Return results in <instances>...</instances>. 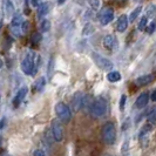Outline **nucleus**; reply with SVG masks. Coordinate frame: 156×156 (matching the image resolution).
<instances>
[{
  "instance_id": "20",
  "label": "nucleus",
  "mask_w": 156,
  "mask_h": 156,
  "mask_svg": "<svg viewBox=\"0 0 156 156\" xmlns=\"http://www.w3.org/2000/svg\"><path fill=\"white\" fill-rule=\"evenodd\" d=\"M141 11H142V7H141V6H139V7H136L133 12L130 13V16H129V18H128L130 23H133V21H135V19H137V16H140Z\"/></svg>"
},
{
  "instance_id": "22",
  "label": "nucleus",
  "mask_w": 156,
  "mask_h": 156,
  "mask_svg": "<svg viewBox=\"0 0 156 156\" xmlns=\"http://www.w3.org/2000/svg\"><path fill=\"white\" fill-rule=\"evenodd\" d=\"M94 31H95V28H94V26L92 23H86V26H85V28H83V35H90V34H93Z\"/></svg>"
},
{
  "instance_id": "16",
  "label": "nucleus",
  "mask_w": 156,
  "mask_h": 156,
  "mask_svg": "<svg viewBox=\"0 0 156 156\" xmlns=\"http://www.w3.org/2000/svg\"><path fill=\"white\" fill-rule=\"evenodd\" d=\"M51 11V4L49 2H44V4H40L38 6V16L39 18H44Z\"/></svg>"
},
{
  "instance_id": "23",
  "label": "nucleus",
  "mask_w": 156,
  "mask_h": 156,
  "mask_svg": "<svg viewBox=\"0 0 156 156\" xmlns=\"http://www.w3.org/2000/svg\"><path fill=\"white\" fill-rule=\"evenodd\" d=\"M40 41H41V34L40 33H33V35L31 38L32 45H38Z\"/></svg>"
},
{
  "instance_id": "37",
  "label": "nucleus",
  "mask_w": 156,
  "mask_h": 156,
  "mask_svg": "<svg viewBox=\"0 0 156 156\" xmlns=\"http://www.w3.org/2000/svg\"><path fill=\"white\" fill-rule=\"evenodd\" d=\"M105 156H110V155H109V154H106V155H105Z\"/></svg>"
},
{
  "instance_id": "2",
  "label": "nucleus",
  "mask_w": 156,
  "mask_h": 156,
  "mask_svg": "<svg viewBox=\"0 0 156 156\" xmlns=\"http://www.w3.org/2000/svg\"><path fill=\"white\" fill-rule=\"evenodd\" d=\"M102 139L106 144L113 146L116 141V128L113 122H107L102 127Z\"/></svg>"
},
{
  "instance_id": "28",
  "label": "nucleus",
  "mask_w": 156,
  "mask_h": 156,
  "mask_svg": "<svg viewBox=\"0 0 156 156\" xmlns=\"http://www.w3.org/2000/svg\"><path fill=\"white\" fill-rule=\"evenodd\" d=\"M126 100H127V96L123 94V95L121 96V100H120V110H121V112H123V110H125Z\"/></svg>"
},
{
  "instance_id": "29",
  "label": "nucleus",
  "mask_w": 156,
  "mask_h": 156,
  "mask_svg": "<svg viewBox=\"0 0 156 156\" xmlns=\"http://www.w3.org/2000/svg\"><path fill=\"white\" fill-rule=\"evenodd\" d=\"M148 121L149 122H156V109H154L153 113H150V114H149Z\"/></svg>"
},
{
  "instance_id": "4",
  "label": "nucleus",
  "mask_w": 156,
  "mask_h": 156,
  "mask_svg": "<svg viewBox=\"0 0 156 156\" xmlns=\"http://www.w3.org/2000/svg\"><path fill=\"white\" fill-rule=\"evenodd\" d=\"M55 113H56V116L59 117V120L65 123H68L72 119V112L69 107L63 102H58L55 105Z\"/></svg>"
},
{
  "instance_id": "5",
  "label": "nucleus",
  "mask_w": 156,
  "mask_h": 156,
  "mask_svg": "<svg viewBox=\"0 0 156 156\" xmlns=\"http://www.w3.org/2000/svg\"><path fill=\"white\" fill-rule=\"evenodd\" d=\"M92 58H93L94 62L96 63V66L102 70H110L113 69V67H114V63L110 61L109 59H107V58H105V56H102L101 54H99V53H92Z\"/></svg>"
},
{
  "instance_id": "3",
  "label": "nucleus",
  "mask_w": 156,
  "mask_h": 156,
  "mask_svg": "<svg viewBox=\"0 0 156 156\" xmlns=\"http://www.w3.org/2000/svg\"><path fill=\"white\" fill-rule=\"evenodd\" d=\"M107 112V102L105 99L102 98H99L96 100H94L92 103H90V107H89V113L90 115L95 119L98 117H101L102 115H105Z\"/></svg>"
},
{
  "instance_id": "25",
  "label": "nucleus",
  "mask_w": 156,
  "mask_h": 156,
  "mask_svg": "<svg viewBox=\"0 0 156 156\" xmlns=\"http://www.w3.org/2000/svg\"><path fill=\"white\" fill-rule=\"evenodd\" d=\"M89 5L93 9H99L101 2H100V0H89Z\"/></svg>"
},
{
  "instance_id": "15",
  "label": "nucleus",
  "mask_w": 156,
  "mask_h": 156,
  "mask_svg": "<svg viewBox=\"0 0 156 156\" xmlns=\"http://www.w3.org/2000/svg\"><path fill=\"white\" fill-rule=\"evenodd\" d=\"M127 27H128V16H126V14H122V16H119V19H117L116 30L120 33H123L127 30Z\"/></svg>"
},
{
  "instance_id": "32",
  "label": "nucleus",
  "mask_w": 156,
  "mask_h": 156,
  "mask_svg": "<svg viewBox=\"0 0 156 156\" xmlns=\"http://www.w3.org/2000/svg\"><path fill=\"white\" fill-rule=\"evenodd\" d=\"M150 100L156 102V90H154V92L151 93V95H150Z\"/></svg>"
},
{
  "instance_id": "17",
  "label": "nucleus",
  "mask_w": 156,
  "mask_h": 156,
  "mask_svg": "<svg viewBox=\"0 0 156 156\" xmlns=\"http://www.w3.org/2000/svg\"><path fill=\"white\" fill-rule=\"evenodd\" d=\"M45 86H46V79L44 78V76H41V78H39L33 83V90H35V92H42Z\"/></svg>"
},
{
  "instance_id": "6",
  "label": "nucleus",
  "mask_w": 156,
  "mask_h": 156,
  "mask_svg": "<svg viewBox=\"0 0 156 156\" xmlns=\"http://www.w3.org/2000/svg\"><path fill=\"white\" fill-rule=\"evenodd\" d=\"M23 19L21 14L16 13V14H14V16H12L11 32H12V34L14 37H16V38H19L21 35V25H23Z\"/></svg>"
},
{
  "instance_id": "34",
  "label": "nucleus",
  "mask_w": 156,
  "mask_h": 156,
  "mask_svg": "<svg viewBox=\"0 0 156 156\" xmlns=\"http://www.w3.org/2000/svg\"><path fill=\"white\" fill-rule=\"evenodd\" d=\"M65 2H66V0H59V1H58L59 5H62V4H65Z\"/></svg>"
},
{
  "instance_id": "33",
  "label": "nucleus",
  "mask_w": 156,
  "mask_h": 156,
  "mask_svg": "<svg viewBox=\"0 0 156 156\" xmlns=\"http://www.w3.org/2000/svg\"><path fill=\"white\" fill-rule=\"evenodd\" d=\"M5 119H1V121H0V129H2L4 128V126H5Z\"/></svg>"
},
{
  "instance_id": "12",
  "label": "nucleus",
  "mask_w": 156,
  "mask_h": 156,
  "mask_svg": "<svg viewBox=\"0 0 156 156\" xmlns=\"http://www.w3.org/2000/svg\"><path fill=\"white\" fill-rule=\"evenodd\" d=\"M2 8H4V14L7 19H11L14 16V6L11 0H4L2 1Z\"/></svg>"
},
{
  "instance_id": "40",
  "label": "nucleus",
  "mask_w": 156,
  "mask_h": 156,
  "mask_svg": "<svg viewBox=\"0 0 156 156\" xmlns=\"http://www.w3.org/2000/svg\"><path fill=\"white\" fill-rule=\"evenodd\" d=\"M5 156H11V155H5Z\"/></svg>"
},
{
  "instance_id": "7",
  "label": "nucleus",
  "mask_w": 156,
  "mask_h": 156,
  "mask_svg": "<svg viewBox=\"0 0 156 156\" xmlns=\"http://www.w3.org/2000/svg\"><path fill=\"white\" fill-rule=\"evenodd\" d=\"M87 101H88V96L85 95L83 93H81V92H78V93L74 94V96H73L72 107H73V109L75 110V112H78L81 107L86 106Z\"/></svg>"
},
{
  "instance_id": "13",
  "label": "nucleus",
  "mask_w": 156,
  "mask_h": 156,
  "mask_svg": "<svg viewBox=\"0 0 156 156\" xmlns=\"http://www.w3.org/2000/svg\"><path fill=\"white\" fill-rule=\"evenodd\" d=\"M149 94L147 92H143V93H141L139 95V98L136 99V101H135V107L136 108H144L147 105H148V101H149Z\"/></svg>"
},
{
  "instance_id": "18",
  "label": "nucleus",
  "mask_w": 156,
  "mask_h": 156,
  "mask_svg": "<svg viewBox=\"0 0 156 156\" xmlns=\"http://www.w3.org/2000/svg\"><path fill=\"white\" fill-rule=\"evenodd\" d=\"M121 74L116 72V70H113V72H109L108 74H107V80L109 81V82H117V81H120L121 80Z\"/></svg>"
},
{
  "instance_id": "10",
  "label": "nucleus",
  "mask_w": 156,
  "mask_h": 156,
  "mask_svg": "<svg viewBox=\"0 0 156 156\" xmlns=\"http://www.w3.org/2000/svg\"><path fill=\"white\" fill-rule=\"evenodd\" d=\"M27 92H28V88L26 86L21 87V88L18 90V93H16V95L14 96V99H13V106H14V108H18V107L21 105V102L25 100V98H26V95H27Z\"/></svg>"
},
{
  "instance_id": "35",
  "label": "nucleus",
  "mask_w": 156,
  "mask_h": 156,
  "mask_svg": "<svg viewBox=\"0 0 156 156\" xmlns=\"http://www.w3.org/2000/svg\"><path fill=\"white\" fill-rule=\"evenodd\" d=\"M1 67H2V60L0 59V68H1Z\"/></svg>"
},
{
  "instance_id": "26",
  "label": "nucleus",
  "mask_w": 156,
  "mask_h": 156,
  "mask_svg": "<svg viewBox=\"0 0 156 156\" xmlns=\"http://www.w3.org/2000/svg\"><path fill=\"white\" fill-rule=\"evenodd\" d=\"M155 27H156L155 21H153V23H150L149 25H147V27H146V28H147V33H148V34H151L153 32L155 31Z\"/></svg>"
},
{
  "instance_id": "36",
  "label": "nucleus",
  "mask_w": 156,
  "mask_h": 156,
  "mask_svg": "<svg viewBox=\"0 0 156 156\" xmlns=\"http://www.w3.org/2000/svg\"><path fill=\"white\" fill-rule=\"evenodd\" d=\"M1 27H2V23L0 21V30H1Z\"/></svg>"
},
{
  "instance_id": "11",
  "label": "nucleus",
  "mask_w": 156,
  "mask_h": 156,
  "mask_svg": "<svg viewBox=\"0 0 156 156\" xmlns=\"http://www.w3.org/2000/svg\"><path fill=\"white\" fill-rule=\"evenodd\" d=\"M103 46L108 51H115L117 47V40L113 34H108L103 39Z\"/></svg>"
},
{
  "instance_id": "39",
  "label": "nucleus",
  "mask_w": 156,
  "mask_h": 156,
  "mask_svg": "<svg viewBox=\"0 0 156 156\" xmlns=\"http://www.w3.org/2000/svg\"><path fill=\"white\" fill-rule=\"evenodd\" d=\"M0 143H1V137H0Z\"/></svg>"
},
{
  "instance_id": "19",
  "label": "nucleus",
  "mask_w": 156,
  "mask_h": 156,
  "mask_svg": "<svg viewBox=\"0 0 156 156\" xmlns=\"http://www.w3.org/2000/svg\"><path fill=\"white\" fill-rule=\"evenodd\" d=\"M49 30H51V21L47 20V19H44V20L40 23V31L46 33V32H48Z\"/></svg>"
},
{
  "instance_id": "8",
  "label": "nucleus",
  "mask_w": 156,
  "mask_h": 156,
  "mask_svg": "<svg viewBox=\"0 0 156 156\" xmlns=\"http://www.w3.org/2000/svg\"><path fill=\"white\" fill-rule=\"evenodd\" d=\"M52 133H53V137L56 142H61L63 140V127L60 121L54 120L52 122Z\"/></svg>"
},
{
  "instance_id": "9",
  "label": "nucleus",
  "mask_w": 156,
  "mask_h": 156,
  "mask_svg": "<svg viewBox=\"0 0 156 156\" xmlns=\"http://www.w3.org/2000/svg\"><path fill=\"white\" fill-rule=\"evenodd\" d=\"M113 19H114V9L112 7L105 8L101 12V14H100V23L103 26H106L109 23H112Z\"/></svg>"
},
{
  "instance_id": "27",
  "label": "nucleus",
  "mask_w": 156,
  "mask_h": 156,
  "mask_svg": "<svg viewBox=\"0 0 156 156\" xmlns=\"http://www.w3.org/2000/svg\"><path fill=\"white\" fill-rule=\"evenodd\" d=\"M30 30V23L28 21H23V25H21V33L23 34H26Z\"/></svg>"
},
{
  "instance_id": "38",
  "label": "nucleus",
  "mask_w": 156,
  "mask_h": 156,
  "mask_svg": "<svg viewBox=\"0 0 156 156\" xmlns=\"http://www.w3.org/2000/svg\"><path fill=\"white\" fill-rule=\"evenodd\" d=\"M0 101H1V95H0Z\"/></svg>"
},
{
  "instance_id": "1",
  "label": "nucleus",
  "mask_w": 156,
  "mask_h": 156,
  "mask_svg": "<svg viewBox=\"0 0 156 156\" xmlns=\"http://www.w3.org/2000/svg\"><path fill=\"white\" fill-rule=\"evenodd\" d=\"M40 63V56L35 54L34 51H28L21 61V69L26 75H35Z\"/></svg>"
},
{
  "instance_id": "21",
  "label": "nucleus",
  "mask_w": 156,
  "mask_h": 156,
  "mask_svg": "<svg viewBox=\"0 0 156 156\" xmlns=\"http://www.w3.org/2000/svg\"><path fill=\"white\" fill-rule=\"evenodd\" d=\"M156 14V5H149L148 7L146 8V16L149 18V16H154Z\"/></svg>"
},
{
  "instance_id": "30",
  "label": "nucleus",
  "mask_w": 156,
  "mask_h": 156,
  "mask_svg": "<svg viewBox=\"0 0 156 156\" xmlns=\"http://www.w3.org/2000/svg\"><path fill=\"white\" fill-rule=\"evenodd\" d=\"M33 156H46L45 155V151L42 149H37L33 151Z\"/></svg>"
},
{
  "instance_id": "24",
  "label": "nucleus",
  "mask_w": 156,
  "mask_h": 156,
  "mask_svg": "<svg viewBox=\"0 0 156 156\" xmlns=\"http://www.w3.org/2000/svg\"><path fill=\"white\" fill-rule=\"evenodd\" d=\"M147 25H148V18L147 16H143L141 19L140 23H139V31H144L146 27H147Z\"/></svg>"
},
{
  "instance_id": "14",
  "label": "nucleus",
  "mask_w": 156,
  "mask_h": 156,
  "mask_svg": "<svg viewBox=\"0 0 156 156\" xmlns=\"http://www.w3.org/2000/svg\"><path fill=\"white\" fill-rule=\"evenodd\" d=\"M154 81V75L153 74H146V75H141L139 78L135 80V83L137 86L143 87V86H147L149 83H151Z\"/></svg>"
},
{
  "instance_id": "31",
  "label": "nucleus",
  "mask_w": 156,
  "mask_h": 156,
  "mask_svg": "<svg viewBox=\"0 0 156 156\" xmlns=\"http://www.w3.org/2000/svg\"><path fill=\"white\" fill-rule=\"evenodd\" d=\"M31 5L33 7H38L40 5V0H31Z\"/></svg>"
}]
</instances>
